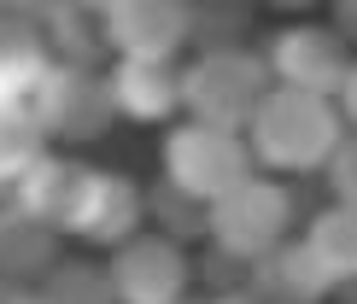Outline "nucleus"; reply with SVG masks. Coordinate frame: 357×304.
I'll use <instances>...</instances> for the list:
<instances>
[{"mask_svg": "<svg viewBox=\"0 0 357 304\" xmlns=\"http://www.w3.org/2000/svg\"><path fill=\"white\" fill-rule=\"evenodd\" d=\"M293 199L270 170H252L246 181H234L222 199H211V246L234 257H264L270 246L287 240Z\"/></svg>", "mask_w": 357, "mask_h": 304, "instance_id": "obj_4", "label": "nucleus"}, {"mask_svg": "<svg viewBox=\"0 0 357 304\" xmlns=\"http://www.w3.org/2000/svg\"><path fill=\"white\" fill-rule=\"evenodd\" d=\"M305 246L322 257V269H328L334 281H351L357 275V205H328V211H317L305 228Z\"/></svg>", "mask_w": 357, "mask_h": 304, "instance_id": "obj_16", "label": "nucleus"}, {"mask_svg": "<svg viewBox=\"0 0 357 304\" xmlns=\"http://www.w3.org/2000/svg\"><path fill=\"white\" fill-rule=\"evenodd\" d=\"M36 293L41 304H123L112 287V269H94V264H53Z\"/></svg>", "mask_w": 357, "mask_h": 304, "instance_id": "obj_20", "label": "nucleus"}, {"mask_svg": "<svg viewBox=\"0 0 357 304\" xmlns=\"http://www.w3.org/2000/svg\"><path fill=\"white\" fill-rule=\"evenodd\" d=\"M41 36H47V53H53V65H82V70H100V59L112 53V41H106V18H100L94 6H65V12H53L47 24H41Z\"/></svg>", "mask_w": 357, "mask_h": 304, "instance_id": "obj_15", "label": "nucleus"}, {"mask_svg": "<svg viewBox=\"0 0 357 304\" xmlns=\"http://www.w3.org/2000/svg\"><path fill=\"white\" fill-rule=\"evenodd\" d=\"M47 76H53V53H47L41 24L18 18V12H0V100L41 117V105H47ZM41 123H47V117H41Z\"/></svg>", "mask_w": 357, "mask_h": 304, "instance_id": "obj_10", "label": "nucleus"}, {"mask_svg": "<svg viewBox=\"0 0 357 304\" xmlns=\"http://www.w3.org/2000/svg\"><path fill=\"white\" fill-rule=\"evenodd\" d=\"M141 222H146L141 181H129L123 170H88L82 199H77V211H70L65 234L88 240V246H123L129 234H141Z\"/></svg>", "mask_w": 357, "mask_h": 304, "instance_id": "obj_9", "label": "nucleus"}, {"mask_svg": "<svg viewBox=\"0 0 357 304\" xmlns=\"http://www.w3.org/2000/svg\"><path fill=\"white\" fill-rule=\"evenodd\" d=\"M334 298H340V304H357V275H351V281H340V287H334Z\"/></svg>", "mask_w": 357, "mask_h": 304, "instance_id": "obj_28", "label": "nucleus"}, {"mask_svg": "<svg viewBox=\"0 0 357 304\" xmlns=\"http://www.w3.org/2000/svg\"><path fill=\"white\" fill-rule=\"evenodd\" d=\"M258 170L252 158V141L241 129H222V123H205V117H188L165 135V176L176 188L199 193V199H222L234 181H246Z\"/></svg>", "mask_w": 357, "mask_h": 304, "instance_id": "obj_3", "label": "nucleus"}, {"mask_svg": "<svg viewBox=\"0 0 357 304\" xmlns=\"http://www.w3.org/2000/svg\"><path fill=\"white\" fill-rule=\"evenodd\" d=\"M0 12H6V0H0Z\"/></svg>", "mask_w": 357, "mask_h": 304, "instance_id": "obj_32", "label": "nucleus"}, {"mask_svg": "<svg viewBox=\"0 0 357 304\" xmlns=\"http://www.w3.org/2000/svg\"><path fill=\"white\" fill-rule=\"evenodd\" d=\"M252 36V0H193V36L188 47H246Z\"/></svg>", "mask_w": 357, "mask_h": 304, "instance_id": "obj_18", "label": "nucleus"}, {"mask_svg": "<svg viewBox=\"0 0 357 304\" xmlns=\"http://www.w3.org/2000/svg\"><path fill=\"white\" fill-rule=\"evenodd\" d=\"M334 275L322 269V257L305 240H281L264 257H252V293H264L270 304H322L334 298Z\"/></svg>", "mask_w": 357, "mask_h": 304, "instance_id": "obj_11", "label": "nucleus"}, {"mask_svg": "<svg viewBox=\"0 0 357 304\" xmlns=\"http://www.w3.org/2000/svg\"><path fill=\"white\" fill-rule=\"evenodd\" d=\"M328 193L340 205H357V135H346V141L334 146V158H328Z\"/></svg>", "mask_w": 357, "mask_h": 304, "instance_id": "obj_22", "label": "nucleus"}, {"mask_svg": "<svg viewBox=\"0 0 357 304\" xmlns=\"http://www.w3.org/2000/svg\"><path fill=\"white\" fill-rule=\"evenodd\" d=\"M270 88H275V70H270L264 53H252V47H211V53H193L182 65V112L246 135Z\"/></svg>", "mask_w": 357, "mask_h": 304, "instance_id": "obj_2", "label": "nucleus"}, {"mask_svg": "<svg viewBox=\"0 0 357 304\" xmlns=\"http://www.w3.org/2000/svg\"><path fill=\"white\" fill-rule=\"evenodd\" d=\"M47 135L53 141H100L117 117V94L106 70H82V65H53L47 76Z\"/></svg>", "mask_w": 357, "mask_h": 304, "instance_id": "obj_8", "label": "nucleus"}, {"mask_svg": "<svg viewBox=\"0 0 357 304\" xmlns=\"http://www.w3.org/2000/svg\"><path fill=\"white\" fill-rule=\"evenodd\" d=\"M82 181H88V164L59 158V152H41L36 164H24V170L0 188V199H12L24 211H36V217H47L53 228H65L70 211H77V199H82Z\"/></svg>", "mask_w": 357, "mask_h": 304, "instance_id": "obj_12", "label": "nucleus"}, {"mask_svg": "<svg viewBox=\"0 0 357 304\" xmlns=\"http://www.w3.org/2000/svg\"><path fill=\"white\" fill-rule=\"evenodd\" d=\"M47 141H53V135H47V123H41L36 112L0 100V188H6L24 164H36L41 152H47Z\"/></svg>", "mask_w": 357, "mask_h": 304, "instance_id": "obj_19", "label": "nucleus"}, {"mask_svg": "<svg viewBox=\"0 0 357 304\" xmlns=\"http://www.w3.org/2000/svg\"><path fill=\"white\" fill-rule=\"evenodd\" d=\"M340 112H346V123L357 129V65H351V76H346V88H340Z\"/></svg>", "mask_w": 357, "mask_h": 304, "instance_id": "obj_26", "label": "nucleus"}, {"mask_svg": "<svg viewBox=\"0 0 357 304\" xmlns=\"http://www.w3.org/2000/svg\"><path fill=\"white\" fill-rule=\"evenodd\" d=\"M199 275L211 281L217 293H241V287H252V257H234V252L211 246V257L199 264Z\"/></svg>", "mask_w": 357, "mask_h": 304, "instance_id": "obj_21", "label": "nucleus"}, {"mask_svg": "<svg viewBox=\"0 0 357 304\" xmlns=\"http://www.w3.org/2000/svg\"><path fill=\"white\" fill-rule=\"evenodd\" d=\"M100 18L117 59H176L193 36V0H112Z\"/></svg>", "mask_w": 357, "mask_h": 304, "instance_id": "obj_7", "label": "nucleus"}, {"mask_svg": "<svg viewBox=\"0 0 357 304\" xmlns=\"http://www.w3.org/2000/svg\"><path fill=\"white\" fill-rule=\"evenodd\" d=\"M0 304H41V293H29L24 281H0Z\"/></svg>", "mask_w": 357, "mask_h": 304, "instance_id": "obj_25", "label": "nucleus"}, {"mask_svg": "<svg viewBox=\"0 0 357 304\" xmlns=\"http://www.w3.org/2000/svg\"><path fill=\"white\" fill-rule=\"evenodd\" d=\"M328 6H334V29L346 41H357V0H328Z\"/></svg>", "mask_w": 357, "mask_h": 304, "instance_id": "obj_24", "label": "nucleus"}, {"mask_svg": "<svg viewBox=\"0 0 357 304\" xmlns=\"http://www.w3.org/2000/svg\"><path fill=\"white\" fill-rule=\"evenodd\" d=\"M82 6H94V12H106V6H112V0H82Z\"/></svg>", "mask_w": 357, "mask_h": 304, "instance_id": "obj_29", "label": "nucleus"}, {"mask_svg": "<svg viewBox=\"0 0 357 304\" xmlns=\"http://www.w3.org/2000/svg\"><path fill=\"white\" fill-rule=\"evenodd\" d=\"M182 304H211V298H182Z\"/></svg>", "mask_w": 357, "mask_h": 304, "instance_id": "obj_31", "label": "nucleus"}, {"mask_svg": "<svg viewBox=\"0 0 357 304\" xmlns=\"http://www.w3.org/2000/svg\"><path fill=\"white\" fill-rule=\"evenodd\" d=\"M106 76H112V94H117V117L165 123L182 105V65L176 59H117Z\"/></svg>", "mask_w": 357, "mask_h": 304, "instance_id": "obj_13", "label": "nucleus"}, {"mask_svg": "<svg viewBox=\"0 0 357 304\" xmlns=\"http://www.w3.org/2000/svg\"><path fill=\"white\" fill-rule=\"evenodd\" d=\"M252 158L270 176H305V170H328L334 146L346 141V112L334 94H310V88L275 82L264 94L258 117L246 129Z\"/></svg>", "mask_w": 357, "mask_h": 304, "instance_id": "obj_1", "label": "nucleus"}, {"mask_svg": "<svg viewBox=\"0 0 357 304\" xmlns=\"http://www.w3.org/2000/svg\"><path fill=\"white\" fill-rule=\"evenodd\" d=\"M146 217L158 222V234H170V240H211V199H199V193H188V188H176V181H153L146 188Z\"/></svg>", "mask_w": 357, "mask_h": 304, "instance_id": "obj_17", "label": "nucleus"}, {"mask_svg": "<svg viewBox=\"0 0 357 304\" xmlns=\"http://www.w3.org/2000/svg\"><path fill=\"white\" fill-rule=\"evenodd\" d=\"M59 234L65 228H53L47 217L0 199V281H41L59 264Z\"/></svg>", "mask_w": 357, "mask_h": 304, "instance_id": "obj_14", "label": "nucleus"}, {"mask_svg": "<svg viewBox=\"0 0 357 304\" xmlns=\"http://www.w3.org/2000/svg\"><path fill=\"white\" fill-rule=\"evenodd\" d=\"M65 6H77V0H6V12H18L29 24H47L53 12H65Z\"/></svg>", "mask_w": 357, "mask_h": 304, "instance_id": "obj_23", "label": "nucleus"}, {"mask_svg": "<svg viewBox=\"0 0 357 304\" xmlns=\"http://www.w3.org/2000/svg\"><path fill=\"white\" fill-rule=\"evenodd\" d=\"M270 70H275V82H287V88H310V94H334L340 100V88H346V76H351V41L340 36L334 24H287L281 36L270 41Z\"/></svg>", "mask_w": 357, "mask_h": 304, "instance_id": "obj_6", "label": "nucleus"}, {"mask_svg": "<svg viewBox=\"0 0 357 304\" xmlns=\"http://www.w3.org/2000/svg\"><path fill=\"white\" fill-rule=\"evenodd\" d=\"M211 304H270L264 293H252V287H241V293H217Z\"/></svg>", "mask_w": 357, "mask_h": 304, "instance_id": "obj_27", "label": "nucleus"}, {"mask_svg": "<svg viewBox=\"0 0 357 304\" xmlns=\"http://www.w3.org/2000/svg\"><path fill=\"white\" fill-rule=\"evenodd\" d=\"M270 6H305V0H270Z\"/></svg>", "mask_w": 357, "mask_h": 304, "instance_id": "obj_30", "label": "nucleus"}, {"mask_svg": "<svg viewBox=\"0 0 357 304\" xmlns=\"http://www.w3.org/2000/svg\"><path fill=\"white\" fill-rule=\"evenodd\" d=\"M112 287L123 304H182L193 287V264L182 240L170 234H129L123 246H112Z\"/></svg>", "mask_w": 357, "mask_h": 304, "instance_id": "obj_5", "label": "nucleus"}]
</instances>
